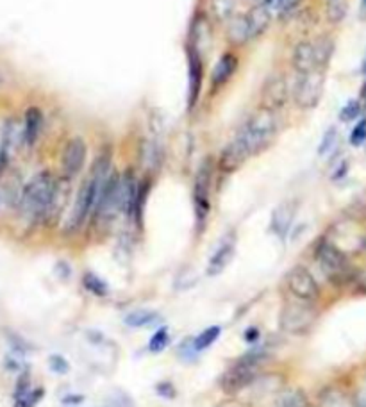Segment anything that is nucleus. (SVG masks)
Here are the masks:
<instances>
[{
	"label": "nucleus",
	"mask_w": 366,
	"mask_h": 407,
	"mask_svg": "<svg viewBox=\"0 0 366 407\" xmlns=\"http://www.w3.org/2000/svg\"><path fill=\"white\" fill-rule=\"evenodd\" d=\"M279 129L277 116L272 109H261L248 118V122L239 129L234 140L223 148L220 156V168L223 172H234L251 156H255L270 147Z\"/></svg>",
	"instance_id": "f257e3e1"
},
{
	"label": "nucleus",
	"mask_w": 366,
	"mask_h": 407,
	"mask_svg": "<svg viewBox=\"0 0 366 407\" xmlns=\"http://www.w3.org/2000/svg\"><path fill=\"white\" fill-rule=\"evenodd\" d=\"M109 170H111V157H109L108 152H104L102 156L97 157L88 179L84 180L83 186L79 188L76 204H73V209L70 213V218H68V231H77L79 227H83L84 222L88 220V216L93 215L104 184H106V180L111 176Z\"/></svg>",
	"instance_id": "f03ea898"
},
{
	"label": "nucleus",
	"mask_w": 366,
	"mask_h": 407,
	"mask_svg": "<svg viewBox=\"0 0 366 407\" xmlns=\"http://www.w3.org/2000/svg\"><path fill=\"white\" fill-rule=\"evenodd\" d=\"M57 180L50 172H40L29 180L20 195V209L29 220H45L56 193Z\"/></svg>",
	"instance_id": "7ed1b4c3"
},
{
	"label": "nucleus",
	"mask_w": 366,
	"mask_h": 407,
	"mask_svg": "<svg viewBox=\"0 0 366 407\" xmlns=\"http://www.w3.org/2000/svg\"><path fill=\"white\" fill-rule=\"evenodd\" d=\"M263 348L248 352L243 359L232 364L222 377H220V387L223 393L234 395V393L241 392L248 384H252L258 377V370L263 363Z\"/></svg>",
	"instance_id": "20e7f679"
},
{
	"label": "nucleus",
	"mask_w": 366,
	"mask_h": 407,
	"mask_svg": "<svg viewBox=\"0 0 366 407\" xmlns=\"http://www.w3.org/2000/svg\"><path fill=\"white\" fill-rule=\"evenodd\" d=\"M335 45L329 40L322 41H304L295 47L291 64L297 73H307L313 70H323L332 56Z\"/></svg>",
	"instance_id": "39448f33"
},
{
	"label": "nucleus",
	"mask_w": 366,
	"mask_h": 407,
	"mask_svg": "<svg viewBox=\"0 0 366 407\" xmlns=\"http://www.w3.org/2000/svg\"><path fill=\"white\" fill-rule=\"evenodd\" d=\"M315 259L322 271L332 283H346L352 276V268L346 256L330 241L322 240L315 248Z\"/></svg>",
	"instance_id": "423d86ee"
},
{
	"label": "nucleus",
	"mask_w": 366,
	"mask_h": 407,
	"mask_svg": "<svg viewBox=\"0 0 366 407\" xmlns=\"http://www.w3.org/2000/svg\"><path fill=\"white\" fill-rule=\"evenodd\" d=\"M213 180V163L211 159H206L200 164L199 172L195 177V188H193V208H195L197 227L202 229L206 225V220L209 216L211 202H209V192H211Z\"/></svg>",
	"instance_id": "0eeeda50"
},
{
	"label": "nucleus",
	"mask_w": 366,
	"mask_h": 407,
	"mask_svg": "<svg viewBox=\"0 0 366 407\" xmlns=\"http://www.w3.org/2000/svg\"><path fill=\"white\" fill-rule=\"evenodd\" d=\"M323 92V70L299 73L293 86L295 104L302 109L315 108Z\"/></svg>",
	"instance_id": "6e6552de"
},
{
	"label": "nucleus",
	"mask_w": 366,
	"mask_h": 407,
	"mask_svg": "<svg viewBox=\"0 0 366 407\" xmlns=\"http://www.w3.org/2000/svg\"><path fill=\"white\" fill-rule=\"evenodd\" d=\"M284 280H286L288 292L295 299L304 300V302H315L320 297L318 283H316V279L307 268L293 266L286 273V279Z\"/></svg>",
	"instance_id": "1a4fd4ad"
},
{
	"label": "nucleus",
	"mask_w": 366,
	"mask_h": 407,
	"mask_svg": "<svg viewBox=\"0 0 366 407\" xmlns=\"http://www.w3.org/2000/svg\"><path fill=\"white\" fill-rule=\"evenodd\" d=\"M309 302L300 300V304H288L281 311V327L291 334H302L315 324V313L307 306Z\"/></svg>",
	"instance_id": "9d476101"
},
{
	"label": "nucleus",
	"mask_w": 366,
	"mask_h": 407,
	"mask_svg": "<svg viewBox=\"0 0 366 407\" xmlns=\"http://www.w3.org/2000/svg\"><path fill=\"white\" fill-rule=\"evenodd\" d=\"M86 154H88V148H86V143L80 138H73V140L68 141L63 150V156H61V168H63L66 179L79 176L84 166V161H86Z\"/></svg>",
	"instance_id": "9b49d317"
},
{
	"label": "nucleus",
	"mask_w": 366,
	"mask_h": 407,
	"mask_svg": "<svg viewBox=\"0 0 366 407\" xmlns=\"http://www.w3.org/2000/svg\"><path fill=\"white\" fill-rule=\"evenodd\" d=\"M236 252V240L232 236L225 238L222 243L216 247V250L213 252V256L207 261V276L216 277L220 276L225 268L229 266V263L232 261Z\"/></svg>",
	"instance_id": "f8f14e48"
},
{
	"label": "nucleus",
	"mask_w": 366,
	"mask_h": 407,
	"mask_svg": "<svg viewBox=\"0 0 366 407\" xmlns=\"http://www.w3.org/2000/svg\"><path fill=\"white\" fill-rule=\"evenodd\" d=\"M188 66H190V72H188V79H190L188 102H190V108H193L200 97V90H202V61H200V56L197 50H190Z\"/></svg>",
	"instance_id": "ddd939ff"
},
{
	"label": "nucleus",
	"mask_w": 366,
	"mask_h": 407,
	"mask_svg": "<svg viewBox=\"0 0 366 407\" xmlns=\"http://www.w3.org/2000/svg\"><path fill=\"white\" fill-rule=\"evenodd\" d=\"M138 184L131 172L120 176V213L132 216L136 211V199H138Z\"/></svg>",
	"instance_id": "4468645a"
},
{
	"label": "nucleus",
	"mask_w": 366,
	"mask_h": 407,
	"mask_svg": "<svg viewBox=\"0 0 366 407\" xmlns=\"http://www.w3.org/2000/svg\"><path fill=\"white\" fill-rule=\"evenodd\" d=\"M293 218H295V204L293 202L281 204V206L274 211V215H272L270 222L272 232H274L275 236H279L281 240H284L288 236V232H290Z\"/></svg>",
	"instance_id": "2eb2a0df"
},
{
	"label": "nucleus",
	"mask_w": 366,
	"mask_h": 407,
	"mask_svg": "<svg viewBox=\"0 0 366 407\" xmlns=\"http://www.w3.org/2000/svg\"><path fill=\"white\" fill-rule=\"evenodd\" d=\"M286 97H288L286 79H284L283 76L272 77L263 90V99H265V104H267V108L268 109L281 108V106L286 102Z\"/></svg>",
	"instance_id": "dca6fc26"
},
{
	"label": "nucleus",
	"mask_w": 366,
	"mask_h": 407,
	"mask_svg": "<svg viewBox=\"0 0 366 407\" xmlns=\"http://www.w3.org/2000/svg\"><path fill=\"white\" fill-rule=\"evenodd\" d=\"M245 20H247L248 36H251V40H254V38H259L267 31L268 24L272 20V15L263 4H258L248 11V15H245Z\"/></svg>",
	"instance_id": "f3484780"
},
{
	"label": "nucleus",
	"mask_w": 366,
	"mask_h": 407,
	"mask_svg": "<svg viewBox=\"0 0 366 407\" xmlns=\"http://www.w3.org/2000/svg\"><path fill=\"white\" fill-rule=\"evenodd\" d=\"M41 127H43V115L38 108H31L25 113L24 120V143L32 147L36 143L38 136H40Z\"/></svg>",
	"instance_id": "a211bd4d"
},
{
	"label": "nucleus",
	"mask_w": 366,
	"mask_h": 407,
	"mask_svg": "<svg viewBox=\"0 0 366 407\" xmlns=\"http://www.w3.org/2000/svg\"><path fill=\"white\" fill-rule=\"evenodd\" d=\"M236 66H238V61L232 54H223L222 57L218 59V63L215 64L211 73V83L213 86L220 88L223 84L227 83L229 79L232 77V73L236 72Z\"/></svg>",
	"instance_id": "6ab92c4d"
},
{
	"label": "nucleus",
	"mask_w": 366,
	"mask_h": 407,
	"mask_svg": "<svg viewBox=\"0 0 366 407\" xmlns=\"http://www.w3.org/2000/svg\"><path fill=\"white\" fill-rule=\"evenodd\" d=\"M24 141V127L20 129L18 122L16 120H9L4 127V138H2V157L8 161L9 154L16 150V147Z\"/></svg>",
	"instance_id": "aec40b11"
},
{
	"label": "nucleus",
	"mask_w": 366,
	"mask_h": 407,
	"mask_svg": "<svg viewBox=\"0 0 366 407\" xmlns=\"http://www.w3.org/2000/svg\"><path fill=\"white\" fill-rule=\"evenodd\" d=\"M161 322V315L152 309H136L124 318V324L131 329H147L157 325Z\"/></svg>",
	"instance_id": "412c9836"
},
{
	"label": "nucleus",
	"mask_w": 366,
	"mask_h": 407,
	"mask_svg": "<svg viewBox=\"0 0 366 407\" xmlns=\"http://www.w3.org/2000/svg\"><path fill=\"white\" fill-rule=\"evenodd\" d=\"M220 336H222V327H220V325H211V327L204 329L202 332H199V334L193 338V348H195L197 354L207 350V348L213 347V345L218 341Z\"/></svg>",
	"instance_id": "4be33fe9"
},
{
	"label": "nucleus",
	"mask_w": 366,
	"mask_h": 407,
	"mask_svg": "<svg viewBox=\"0 0 366 407\" xmlns=\"http://www.w3.org/2000/svg\"><path fill=\"white\" fill-rule=\"evenodd\" d=\"M83 286L95 297H108L109 295V286L106 284V280L100 279L99 276H95V273H92V271L84 273Z\"/></svg>",
	"instance_id": "5701e85b"
},
{
	"label": "nucleus",
	"mask_w": 366,
	"mask_h": 407,
	"mask_svg": "<svg viewBox=\"0 0 366 407\" xmlns=\"http://www.w3.org/2000/svg\"><path fill=\"white\" fill-rule=\"evenodd\" d=\"M168 343H170V332L167 327H160L148 339V350L150 354H161L168 347Z\"/></svg>",
	"instance_id": "b1692460"
},
{
	"label": "nucleus",
	"mask_w": 366,
	"mask_h": 407,
	"mask_svg": "<svg viewBox=\"0 0 366 407\" xmlns=\"http://www.w3.org/2000/svg\"><path fill=\"white\" fill-rule=\"evenodd\" d=\"M43 397H45L43 387H31L27 393L16 397L15 407H36Z\"/></svg>",
	"instance_id": "393cba45"
},
{
	"label": "nucleus",
	"mask_w": 366,
	"mask_h": 407,
	"mask_svg": "<svg viewBox=\"0 0 366 407\" xmlns=\"http://www.w3.org/2000/svg\"><path fill=\"white\" fill-rule=\"evenodd\" d=\"M275 407H307V399L302 392H286L279 397L277 406Z\"/></svg>",
	"instance_id": "a878e982"
},
{
	"label": "nucleus",
	"mask_w": 366,
	"mask_h": 407,
	"mask_svg": "<svg viewBox=\"0 0 366 407\" xmlns=\"http://www.w3.org/2000/svg\"><path fill=\"white\" fill-rule=\"evenodd\" d=\"M236 8V0H213V11L220 20L231 18Z\"/></svg>",
	"instance_id": "bb28decb"
},
{
	"label": "nucleus",
	"mask_w": 366,
	"mask_h": 407,
	"mask_svg": "<svg viewBox=\"0 0 366 407\" xmlns=\"http://www.w3.org/2000/svg\"><path fill=\"white\" fill-rule=\"evenodd\" d=\"M327 13L332 22H339L346 15V0H327Z\"/></svg>",
	"instance_id": "cd10ccee"
},
{
	"label": "nucleus",
	"mask_w": 366,
	"mask_h": 407,
	"mask_svg": "<svg viewBox=\"0 0 366 407\" xmlns=\"http://www.w3.org/2000/svg\"><path fill=\"white\" fill-rule=\"evenodd\" d=\"M48 368H50L54 373H57V376H64V373L70 371V363H68L61 354H52L50 357H48Z\"/></svg>",
	"instance_id": "c85d7f7f"
},
{
	"label": "nucleus",
	"mask_w": 366,
	"mask_h": 407,
	"mask_svg": "<svg viewBox=\"0 0 366 407\" xmlns=\"http://www.w3.org/2000/svg\"><path fill=\"white\" fill-rule=\"evenodd\" d=\"M336 140H338V132H336L335 127H330L329 131H327L325 134H323L322 143H320V147H318L320 156H325V154H329V152L332 150V148H335Z\"/></svg>",
	"instance_id": "c756f323"
},
{
	"label": "nucleus",
	"mask_w": 366,
	"mask_h": 407,
	"mask_svg": "<svg viewBox=\"0 0 366 407\" xmlns=\"http://www.w3.org/2000/svg\"><path fill=\"white\" fill-rule=\"evenodd\" d=\"M359 115H361V104H359L358 100H351V102H346L345 108L339 111V118H342L343 122L356 120Z\"/></svg>",
	"instance_id": "7c9ffc66"
},
{
	"label": "nucleus",
	"mask_w": 366,
	"mask_h": 407,
	"mask_svg": "<svg viewBox=\"0 0 366 407\" xmlns=\"http://www.w3.org/2000/svg\"><path fill=\"white\" fill-rule=\"evenodd\" d=\"M366 141V120H361L351 132V143L354 147H359Z\"/></svg>",
	"instance_id": "2f4dec72"
},
{
	"label": "nucleus",
	"mask_w": 366,
	"mask_h": 407,
	"mask_svg": "<svg viewBox=\"0 0 366 407\" xmlns=\"http://www.w3.org/2000/svg\"><path fill=\"white\" fill-rule=\"evenodd\" d=\"M323 407H351L346 404L345 397L339 393H329L323 397Z\"/></svg>",
	"instance_id": "473e14b6"
},
{
	"label": "nucleus",
	"mask_w": 366,
	"mask_h": 407,
	"mask_svg": "<svg viewBox=\"0 0 366 407\" xmlns=\"http://www.w3.org/2000/svg\"><path fill=\"white\" fill-rule=\"evenodd\" d=\"M157 393H160L161 397H164V399H174L176 397V387H174V384L170 383H161L157 384Z\"/></svg>",
	"instance_id": "72a5a7b5"
},
{
	"label": "nucleus",
	"mask_w": 366,
	"mask_h": 407,
	"mask_svg": "<svg viewBox=\"0 0 366 407\" xmlns=\"http://www.w3.org/2000/svg\"><path fill=\"white\" fill-rule=\"evenodd\" d=\"M245 339H247L248 343H255L259 339V331L255 327H248L247 331H245Z\"/></svg>",
	"instance_id": "f704fd0d"
},
{
	"label": "nucleus",
	"mask_w": 366,
	"mask_h": 407,
	"mask_svg": "<svg viewBox=\"0 0 366 407\" xmlns=\"http://www.w3.org/2000/svg\"><path fill=\"white\" fill-rule=\"evenodd\" d=\"M361 97H363V100H365V102H366V84H365V86H363V90H361Z\"/></svg>",
	"instance_id": "c9c22d12"
},
{
	"label": "nucleus",
	"mask_w": 366,
	"mask_h": 407,
	"mask_svg": "<svg viewBox=\"0 0 366 407\" xmlns=\"http://www.w3.org/2000/svg\"><path fill=\"white\" fill-rule=\"evenodd\" d=\"M4 163H6V159L2 157V154H0V168H2V164H4Z\"/></svg>",
	"instance_id": "e433bc0d"
},
{
	"label": "nucleus",
	"mask_w": 366,
	"mask_h": 407,
	"mask_svg": "<svg viewBox=\"0 0 366 407\" xmlns=\"http://www.w3.org/2000/svg\"><path fill=\"white\" fill-rule=\"evenodd\" d=\"M365 4H366V0H365Z\"/></svg>",
	"instance_id": "4c0bfd02"
}]
</instances>
